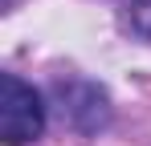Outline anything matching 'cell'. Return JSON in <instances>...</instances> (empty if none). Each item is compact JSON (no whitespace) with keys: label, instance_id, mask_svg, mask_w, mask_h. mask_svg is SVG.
<instances>
[{"label":"cell","instance_id":"6da1fadb","mask_svg":"<svg viewBox=\"0 0 151 146\" xmlns=\"http://www.w3.org/2000/svg\"><path fill=\"white\" fill-rule=\"evenodd\" d=\"M45 130V106L41 94L25 85L17 73L0 77V138L8 146H25L33 138H41Z\"/></svg>","mask_w":151,"mask_h":146},{"label":"cell","instance_id":"7a4b0ae2","mask_svg":"<svg viewBox=\"0 0 151 146\" xmlns=\"http://www.w3.org/2000/svg\"><path fill=\"white\" fill-rule=\"evenodd\" d=\"M131 21H135V28H139L143 37H151V0H139V4H135Z\"/></svg>","mask_w":151,"mask_h":146}]
</instances>
